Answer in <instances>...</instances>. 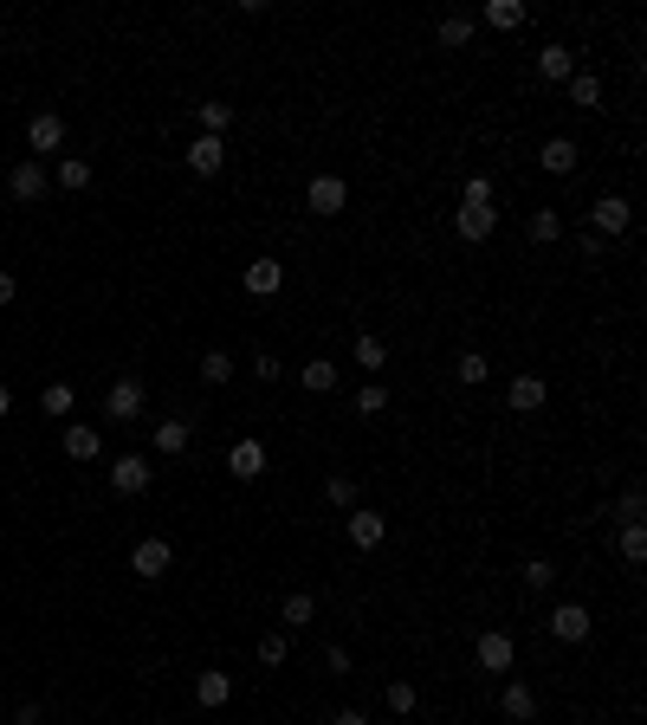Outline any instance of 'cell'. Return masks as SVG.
I'll return each mask as SVG.
<instances>
[{
    "label": "cell",
    "mask_w": 647,
    "mask_h": 725,
    "mask_svg": "<svg viewBox=\"0 0 647 725\" xmlns=\"http://www.w3.org/2000/svg\"><path fill=\"white\" fill-rule=\"evenodd\" d=\"M305 208L318 214V221L343 214V208H350V182H343V175H311V188H305Z\"/></svg>",
    "instance_id": "6da1fadb"
},
{
    "label": "cell",
    "mask_w": 647,
    "mask_h": 725,
    "mask_svg": "<svg viewBox=\"0 0 647 725\" xmlns=\"http://www.w3.org/2000/svg\"><path fill=\"white\" fill-rule=\"evenodd\" d=\"M473 661H479V674H512L518 641L505 635V628H486V635H479V648H473Z\"/></svg>",
    "instance_id": "7a4b0ae2"
},
{
    "label": "cell",
    "mask_w": 647,
    "mask_h": 725,
    "mask_svg": "<svg viewBox=\"0 0 647 725\" xmlns=\"http://www.w3.org/2000/svg\"><path fill=\"white\" fill-rule=\"evenodd\" d=\"M628 221H635V208H628V195H602L596 208H589V234H596V240H615V234H628Z\"/></svg>",
    "instance_id": "3957f363"
},
{
    "label": "cell",
    "mask_w": 647,
    "mask_h": 725,
    "mask_svg": "<svg viewBox=\"0 0 647 725\" xmlns=\"http://www.w3.org/2000/svg\"><path fill=\"white\" fill-rule=\"evenodd\" d=\"M169 564H175L169 538H136V551H130V570H136V577H143V583L169 577Z\"/></svg>",
    "instance_id": "277c9868"
},
{
    "label": "cell",
    "mask_w": 647,
    "mask_h": 725,
    "mask_svg": "<svg viewBox=\"0 0 647 725\" xmlns=\"http://www.w3.org/2000/svg\"><path fill=\"white\" fill-rule=\"evenodd\" d=\"M227 473H233V480H259V473H266V441H253V434H246V441H233L227 447Z\"/></svg>",
    "instance_id": "5b68a950"
},
{
    "label": "cell",
    "mask_w": 647,
    "mask_h": 725,
    "mask_svg": "<svg viewBox=\"0 0 647 725\" xmlns=\"http://www.w3.org/2000/svg\"><path fill=\"white\" fill-rule=\"evenodd\" d=\"M149 480H156V467H149L143 454H117L110 460V486L117 492H149Z\"/></svg>",
    "instance_id": "8992f818"
},
{
    "label": "cell",
    "mask_w": 647,
    "mask_h": 725,
    "mask_svg": "<svg viewBox=\"0 0 647 725\" xmlns=\"http://www.w3.org/2000/svg\"><path fill=\"white\" fill-rule=\"evenodd\" d=\"M26 143H33V162L52 156V149L65 143V117H59V111H39L33 123H26Z\"/></svg>",
    "instance_id": "52a82bcc"
},
{
    "label": "cell",
    "mask_w": 647,
    "mask_h": 725,
    "mask_svg": "<svg viewBox=\"0 0 647 725\" xmlns=\"http://www.w3.org/2000/svg\"><path fill=\"white\" fill-rule=\"evenodd\" d=\"M104 415H110V421H136V415H143V382H130V376H123V382H110Z\"/></svg>",
    "instance_id": "ba28073f"
},
{
    "label": "cell",
    "mask_w": 647,
    "mask_h": 725,
    "mask_svg": "<svg viewBox=\"0 0 647 725\" xmlns=\"http://www.w3.org/2000/svg\"><path fill=\"white\" fill-rule=\"evenodd\" d=\"M382 538H389V518L369 512V505H356V512H350V544H356V551H376Z\"/></svg>",
    "instance_id": "9c48e42d"
},
{
    "label": "cell",
    "mask_w": 647,
    "mask_h": 725,
    "mask_svg": "<svg viewBox=\"0 0 647 725\" xmlns=\"http://www.w3.org/2000/svg\"><path fill=\"white\" fill-rule=\"evenodd\" d=\"M499 713L512 719V725H531V719H538V693H531L525 680H505V693H499Z\"/></svg>",
    "instance_id": "30bf717a"
},
{
    "label": "cell",
    "mask_w": 647,
    "mask_h": 725,
    "mask_svg": "<svg viewBox=\"0 0 647 725\" xmlns=\"http://www.w3.org/2000/svg\"><path fill=\"white\" fill-rule=\"evenodd\" d=\"M544 628H550L557 641H583V635H589V609H583V603H557Z\"/></svg>",
    "instance_id": "8fae6325"
},
{
    "label": "cell",
    "mask_w": 647,
    "mask_h": 725,
    "mask_svg": "<svg viewBox=\"0 0 647 725\" xmlns=\"http://www.w3.org/2000/svg\"><path fill=\"white\" fill-rule=\"evenodd\" d=\"M7 195H13V201H39V195H46V169H39L33 156H26V162H13V175H7Z\"/></svg>",
    "instance_id": "7c38bea8"
},
{
    "label": "cell",
    "mask_w": 647,
    "mask_h": 725,
    "mask_svg": "<svg viewBox=\"0 0 647 725\" xmlns=\"http://www.w3.org/2000/svg\"><path fill=\"white\" fill-rule=\"evenodd\" d=\"M538 72L550 78V85H570V78H576V52L563 46V39H550V46L538 52Z\"/></svg>",
    "instance_id": "4fadbf2b"
},
{
    "label": "cell",
    "mask_w": 647,
    "mask_h": 725,
    "mask_svg": "<svg viewBox=\"0 0 647 725\" xmlns=\"http://www.w3.org/2000/svg\"><path fill=\"white\" fill-rule=\"evenodd\" d=\"M576 162H583V156H576L570 136H550V143L538 149V169H544V175H576Z\"/></svg>",
    "instance_id": "5bb4252c"
},
{
    "label": "cell",
    "mask_w": 647,
    "mask_h": 725,
    "mask_svg": "<svg viewBox=\"0 0 647 725\" xmlns=\"http://www.w3.org/2000/svg\"><path fill=\"white\" fill-rule=\"evenodd\" d=\"M279 285H285V266H279V259H246V292H253V298H272Z\"/></svg>",
    "instance_id": "9a60e30c"
},
{
    "label": "cell",
    "mask_w": 647,
    "mask_h": 725,
    "mask_svg": "<svg viewBox=\"0 0 647 725\" xmlns=\"http://www.w3.org/2000/svg\"><path fill=\"white\" fill-rule=\"evenodd\" d=\"M227 700H233V680L220 674V667H208V674H195V706H208V713H220Z\"/></svg>",
    "instance_id": "2e32d148"
},
{
    "label": "cell",
    "mask_w": 647,
    "mask_h": 725,
    "mask_svg": "<svg viewBox=\"0 0 647 725\" xmlns=\"http://www.w3.org/2000/svg\"><path fill=\"white\" fill-rule=\"evenodd\" d=\"M499 227V208H453V234L460 240H486Z\"/></svg>",
    "instance_id": "e0dca14e"
},
{
    "label": "cell",
    "mask_w": 647,
    "mask_h": 725,
    "mask_svg": "<svg viewBox=\"0 0 647 725\" xmlns=\"http://www.w3.org/2000/svg\"><path fill=\"white\" fill-rule=\"evenodd\" d=\"M505 408H512V415H538V408H544V382H538V376H512Z\"/></svg>",
    "instance_id": "ac0fdd59"
},
{
    "label": "cell",
    "mask_w": 647,
    "mask_h": 725,
    "mask_svg": "<svg viewBox=\"0 0 647 725\" xmlns=\"http://www.w3.org/2000/svg\"><path fill=\"white\" fill-rule=\"evenodd\" d=\"M220 162H227V143H220V136H195V143H188V169L195 175H220Z\"/></svg>",
    "instance_id": "d6986e66"
},
{
    "label": "cell",
    "mask_w": 647,
    "mask_h": 725,
    "mask_svg": "<svg viewBox=\"0 0 647 725\" xmlns=\"http://www.w3.org/2000/svg\"><path fill=\"white\" fill-rule=\"evenodd\" d=\"M65 454H72V460H98L104 454V434L91 428V421H72V428H65Z\"/></svg>",
    "instance_id": "ffe728a7"
},
{
    "label": "cell",
    "mask_w": 647,
    "mask_h": 725,
    "mask_svg": "<svg viewBox=\"0 0 647 725\" xmlns=\"http://www.w3.org/2000/svg\"><path fill=\"white\" fill-rule=\"evenodd\" d=\"M479 20H486V26H499V33H518V26H525L531 13H525V0H486V13H479Z\"/></svg>",
    "instance_id": "44dd1931"
},
{
    "label": "cell",
    "mask_w": 647,
    "mask_h": 725,
    "mask_svg": "<svg viewBox=\"0 0 647 725\" xmlns=\"http://www.w3.org/2000/svg\"><path fill=\"white\" fill-rule=\"evenodd\" d=\"M298 382H305L311 395H330V389H337V363H330V357H311V363H298Z\"/></svg>",
    "instance_id": "7402d4cb"
},
{
    "label": "cell",
    "mask_w": 647,
    "mask_h": 725,
    "mask_svg": "<svg viewBox=\"0 0 647 725\" xmlns=\"http://www.w3.org/2000/svg\"><path fill=\"white\" fill-rule=\"evenodd\" d=\"M279 622H285V628H305V622H318V596L292 590V596H285V603H279Z\"/></svg>",
    "instance_id": "603a6c76"
},
{
    "label": "cell",
    "mask_w": 647,
    "mask_h": 725,
    "mask_svg": "<svg viewBox=\"0 0 647 725\" xmlns=\"http://www.w3.org/2000/svg\"><path fill=\"white\" fill-rule=\"evenodd\" d=\"M434 39H440L447 52H453V46H466V39H473V13H447V20L434 26Z\"/></svg>",
    "instance_id": "cb8c5ba5"
},
{
    "label": "cell",
    "mask_w": 647,
    "mask_h": 725,
    "mask_svg": "<svg viewBox=\"0 0 647 725\" xmlns=\"http://www.w3.org/2000/svg\"><path fill=\"white\" fill-rule=\"evenodd\" d=\"M525 234H531V240H538V246H550V240H557V234H563V214H557V208H531V221H525Z\"/></svg>",
    "instance_id": "d4e9b609"
},
{
    "label": "cell",
    "mask_w": 647,
    "mask_h": 725,
    "mask_svg": "<svg viewBox=\"0 0 647 725\" xmlns=\"http://www.w3.org/2000/svg\"><path fill=\"white\" fill-rule=\"evenodd\" d=\"M570 104H576V111H596V104H602V78L596 72H576L570 78Z\"/></svg>",
    "instance_id": "484cf974"
},
{
    "label": "cell",
    "mask_w": 647,
    "mask_h": 725,
    "mask_svg": "<svg viewBox=\"0 0 647 725\" xmlns=\"http://www.w3.org/2000/svg\"><path fill=\"white\" fill-rule=\"evenodd\" d=\"M382 700H389L395 719H408V713L421 706V693H415V680H389V693H382Z\"/></svg>",
    "instance_id": "4316f807"
},
{
    "label": "cell",
    "mask_w": 647,
    "mask_h": 725,
    "mask_svg": "<svg viewBox=\"0 0 647 725\" xmlns=\"http://www.w3.org/2000/svg\"><path fill=\"white\" fill-rule=\"evenodd\" d=\"M453 376H460L466 389H473V382H486V376H492V363L479 357V350H460V357H453Z\"/></svg>",
    "instance_id": "83f0119b"
},
{
    "label": "cell",
    "mask_w": 647,
    "mask_h": 725,
    "mask_svg": "<svg viewBox=\"0 0 647 725\" xmlns=\"http://www.w3.org/2000/svg\"><path fill=\"white\" fill-rule=\"evenodd\" d=\"M182 447H188V421L182 415L162 421V428H156V454H182Z\"/></svg>",
    "instance_id": "f1b7e54d"
},
{
    "label": "cell",
    "mask_w": 647,
    "mask_h": 725,
    "mask_svg": "<svg viewBox=\"0 0 647 725\" xmlns=\"http://www.w3.org/2000/svg\"><path fill=\"white\" fill-rule=\"evenodd\" d=\"M641 512H647V492H641V486H622V499H615V518H622V525H641Z\"/></svg>",
    "instance_id": "f546056e"
},
{
    "label": "cell",
    "mask_w": 647,
    "mask_h": 725,
    "mask_svg": "<svg viewBox=\"0 0 647 725\" xmlns=\"http://www.w3.org/2000/svg\"><path fill=\"white\" fill-rule=\"evenodd\" d=\"M195 117H201V136H220L233 123V104H195Z\"/></svg>",
    "instance_id": "4dcf8cb0"
},
{
    "label": "cell",
    "mask_w": 647,
    "mask_h": 725,
    "mask_svg": "<svg viewBox=\"0 0 647 725\" xmlns=\"http://www.w3.org/2000/svg\"><path fill=\"white\" fill-rule=\"evenodd\" d=\"M382 408H389V389H382V382H369V389H356V415H363V421H376Z\"/></svg>",
    "instance_id": "1f68e13d"
},
{
    "label": "cell",
    "mask_w": 647,
    "mask_h": 725,
    "mask_svg": "<svg viewBox=\"0 0 647 725\" xmlns=\"http://www.w3.org/2000/svg\"><path fill=\"white\" fill-rule=\"evenodd\" d=\"M201 382H214V389H220V382H233V357H227V350H208V357H201Z\"/></svg>",
    "instance_id": "d6a6232c"
},
{
    "label": "cell",
    "mask_w": 647,
    "mask_h": 725,
    "mask_svg": "<svg viewBox=\"0 0 647 725\" xmlns=\"http://www.w3.org/2000/svg\"><path fill=\"white\" fill-rule=\"evenodd\" d=\"M59 188H91V162L85 156H65L59 162Z\"/></svg>",
    "instance_id": "836d02e7"
},
{
    "label": "cell",
    "mask_w": 647,
    "mask_h": 725,
    "mask_svg": "<svg viewBox=\"0 0 647 725\" xmlns=\"http://www.w3.org/2000/svg\"><path fill=\"white\" fill-rule=\"evenodd\" d=\"M324 499H330V505H350V512H356V480H350V473H330V480H324Z\"/></svg>",
    "instance_id": "e575fe53"
},
{
    "label": "cell",
    "mask_w": 647,
    "mask_h": 725,
    "mask_svg": "<svg viewBox=\"0 0 647 725\" xmlns=\"http://www.w3.org/2000/svg\"><path fill=\"white\" fill-rule=\"evenodd\" d=\"M622 564H647V531L622 525Z\"/></svg>",
    "instance_id": "d590c367"
},
{
    "label": "cell",
    "mask_w": 647,
    "mask_h": 725,
    "mask_svg": "<svg viewBox=\"0 0 647 725\" xmlns=\"http://www.w3.org/2000/svg\"><path fill=\"white\" fill-rule=\"evenodd\" d=\"M356 363H363V369H382V363H389V344H382V337H356Z\"/></svg>",
    "instance_id": "8d00e7d4"
},
{
    "label": "cell",
    "mask_w": 647,
    "mask_h": 725,
    "mask_svg": "<svg viewBox=\"0 0 647 725\" xmlns=\"http://www.w3.org/2000/svg\"><path fill=\"white\" fill-rule=\"evenodd\" d=\"M550 583H557V564H550V557H531L525 564V590H550Z\"/></svg>",
    "instance_id": "74e56055"
},
{
    "label": "cell",
    "mask_w": 647,
    "mask_h": 725,
    "mask_svg": "<svg viewBox=\"0 0 647 725\" xmlns=\"http://www.w3.org/2000/svg\"><path fill=\"white\" fill-rule=\"evenodd\" d=\"M72 402H78V395L65 389V382H52V389L39 395V408H46V415H72Z\"/></svg>",
    "instance_id": "f35d334b"
},
{
    "label": "cell",
    "mask_w": 647,
    "mask_h": 725,
    "mask_svg": "<svg viewBox=\"0 0 647 725\" xmlns=\"http://www.w3.org/2000/svg\"><path fill=\"white\" fill-rule=\"evenodd\" d=\"M460 208H492V182L486 175H473V182L460 188Z\"/></svg>",
    "instance_id": "ab89813d"
},
{
    "label": "cell",
    "mask_w": 647,
    "mask_h": 725,
    "mask_svg": "<svg viewBox=\"0 0 647 725\" xmlns=\"http://www.w3.org/2000/svg\"><path fill=\"white\" fill-rule=\"evenodd\" d=\"M285 654H292V641H285V635H266V641H259V661H266V667H279Z\"/></svg>",
    "instance_id": "60d3db41"
},
{
    "label": "cell",
    "mask_w": 647,
    "mask_h": 725,
    "mask_svg": "<svg viewBox=\"0 0 647 725\" xmlns=\"http://www.w3.org/2000/svg\"><path fill=\"white\" fill-rule=\"evenodd\" d=\"M253 376H259V382H279L285 363H279V357H253Z\"/></svg>",
    "instance_id": "b9f144b4"
},
{
    "label": "cell",
    "mask_w": 647,
    "mask_h": 725,
    "mask_svg": "<svg viewBox=\"0 0 647 725\" xmlns=\"http://www.w3.org/2000/svg\"><path fill=\"white\" fill-rule=\"evenodd\" d=\"M330 725H369V719H363V713H356V706H343V713H337V719H330Z\"/></svg>",
    "instance_id": "7bdbcfd3"
},
{
    "label": "cell",
    "mask_w": 647,
    "mask_h": 725,
    "mask_svg": "<svg viewBox=\"0 0 647 725\" xmlns=\"http://www.w3.org/2000/svg\"><path fill=\"white\" fill-rule=\"evenodd\" d=\"M13 292H20V285H13V272H0V305H13Z\"/></svg>",
    "instance_id": "ee69618b"
},
{
    "label": "cell",
    "mask_w": 647,
    "mask_h": 725,
    "mask_svg": "<svg viewBox=\"0 0 647 725\" xmlns=\"http://www.w3.org/2000/svg\"><path fill=\"white\" fill-rule=\"evenodd\" d=\"M13 725H46V719H39V706H20V719H13Z\"/></svg>",
    "instance_id": "f6af8a7d"
},
{
    "label": "cell",
    "mask_w": 647,
    "mask_h": 725,
    "mask_svg": "<svg viewBox=\"0 0 647 725\" xmlns=\"http://www.w3.org/2000/svg\"><path fill=\"white\" fill-rule=\"evenodd\" d=\"M7 408H13V389H7V382H0V415H7Z\"/></svg>",
    "instance_id": "bcb514c9"
}]
</instances>
